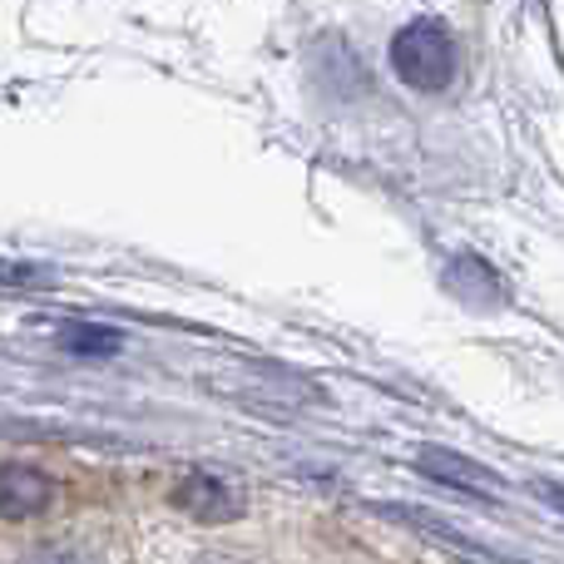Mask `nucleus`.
Returning <instances> with one entry per match:
<instances>
[{
	"mask_svg": "<svg viewBox=\"0 0 564 564\" xmlns=\"http://www.w3.org/2000/svg\"><path fill=\"white\" fill-rule=\"evenodd\" d=\"M391 69L421 95H436L456 79V40H451L446 20H406L391 35Z\"/></svg>",
	"mask_w": 564,
	"mask_h": 564,
	"instance_id": "nucleus-1",
	"label": "nucleus"
},
{
	"mask_svg": "<svg viewBox=\"0 0 564 564\" xmlns=\"http://www.w3.org/2000/svg\"><path fill=\"white\" fill-rule=\"evenodd\" d=\"M421 470H426L431 480H446V486H460V490H480V496L496 490V476H490V470L466 466V460L451 456V451H421Z\"/></svg>",
	"mask_w": 564,
	"mask_h": 564,
	"instance_id": "nucleus-2",
	"label": "nucleus"
},
{
	"mask_svg": "<svg viewBox=\"0 0 564 564\" xmlns=\"http://www.w3.org/2000/svg\"><path fill=\"white\" fill-rule=\"evenodd\" d=\"M178 506H188L194 516H204V520H228V516H238V496L224 486V480H214V476L184 480V490H178Z\"/></svg>",
	"mask_w": 564,
	"mask_h": 564,
	"instance_id": "nucleus-3",
	"label": "nucleus"
},
{
	"mask_svg": "<svg viewBox=\"0 0 564 564\" xmlns=\"http://www.w3.org/2000/svg\"><path fill=\"white\" fill-rule=\"evenodd\" d=\"M45 480L35 476V470H20V466H6V516L20 520L30 516V510L45 506Z\"/></svg>",
	"mask_w": 564,
	"mask_h": 564,
	"instance_id": "nucleus-4",
	"label": "nucleus"
},
{
	"mask_svg": "<svg viewBox=\"0 0 564 564\" xmlns=\"http://www.w3.org/2000/svg\"><path fill=\"white\" fill-rule=\"evenodd\" d=\"M65 347H75V351H115V347H119V332H105V327H69V332H65Z\"/></svg>",
	"mask_w": 564,
	"mask_h": 564,
	"instance_id": "nucleus-5",
	"label": "nucleus"
},
{
	"mask_svg": "<svg viewBox=\"0 0 564 564\" xmlns=\"http://www.w3.org/2000/svg\"><path fill=\"white\" fill-rule=\"evenodd\" d=\"M30 564H99V560L85 555V550H75V545H50V550H40Z\"/></svg>",
	"mask_w": 564,
	"mask_h": 564,
	"instance_id": "nucleus-6",
	"label": "nucleus"
},
{
	"mask_svg": "<svg viewBox=\"0 0 564 564\" xmlns=\"http://www.w3.org/2000/svg\"><path fill=\"white\" fill-rule=\"evenodd\" d=\"M540 496H545L550 506H560V510H564V486H550V480H545V486H540Z\"/></svg>",
	"mask_w": 564,
	"mask_h": 564,
	"instance_id": "nucleus-7",
	"label": "nucleus"
}]
</instances>
